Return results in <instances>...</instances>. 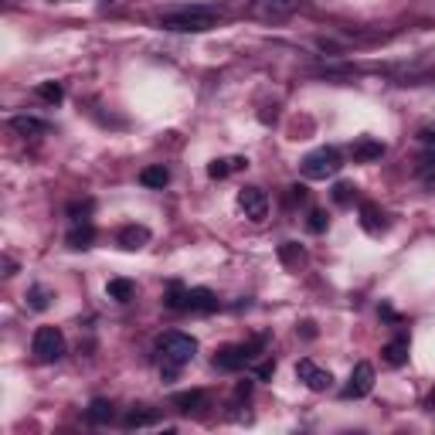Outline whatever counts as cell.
I'll list each match as a JSON object with an SVG mask.
<instances>
[{
  "mask_svg": "<svg viewBox=\"0 0 435 435\" xmlns=\"http://www.w3.org/2000/svg\"><path fill=\"white\" fill-rule=\"evenodd\" d=\"M156 354H160V374H163L167 381H174V377L194 361L197 343H194V337H187V334H163L160 343H156Z\"/></svg>",
  "mask_w": 435,
  "mask_h": 435,
  "instance_id": "cell-1",
  "label": "cell"
},
{
  "mask_svg": "<svg viewBox=\"0 0 435 435\" xmlns=\"http://www.w3.org/2000/svg\"><path fill=\"white\" fill-rule=\"evenodd\" d=\"M160 28L177 34H204L218 28V14L208 7H184V10H174V14H163L160 17Z\"/></svg>",
  "mask_w": 435,
  "mask_h": 435,
  "instance_id": "cell-2",
  "label": "cell"
},
{
  "mask_svg": "<svg viewBox=\"0 0 435 435\" xmlns=\"http://www.w3.org/2000/svg\"><path fill=\"white\" fill-rule=\"evenodd\" d=\"M340 167H343L340 150L320 147V150L306 154V160H303V177H310V181H327V177L340 174Z\"/></svg>",
  "mask_w": 435,
  "mask_h": 435,
  "instance_id": "cell-3",
  "label": "cell"
},
{
  "mask_svg": "<svg viewBox=\"0 0 435 435\" xmlns=\"http://www.w3.org/2000/svg\"><path fill=\"white\" fill-rule=\"evenodd\" d=\"M262 347H265L262 337L252 340V343H231V347H221V350L215 354V368L218 371H242L245 364H252V361L258 357Z\"/></svg>",
  "mask_w": 435,
  "mask_h": 435,
  "instance_id": "cell-4",
  "label": "cell"
},
{
  "mask_svg": "<svg viewBox=\"0 0 435 435\" xmlns=\"http://www.w3.org/2000/svg\"><path fill=\"white\" fill-rule=\"evenodd\" d=\"M31 350L38 361L51 364V361H62L65 357V334L58 327H38L34 330V340H31Z\"/></svg>",
  "mask_w": 435,
  "mask_h": 435,
  "instance_id": "cell-5",
  "label": "cell"
},
{
  "mask_svg": "<svg viewBox=\"0 0 435 435\" xmlns=\"http://www.w3.org/2000/svg\"><path fill=\"white\" fill-rule=\"evenodd\" d=\"M238 208H242V215L249 218V221H265V215H269V197H265L262 187H242V190H238Z\"/></svg>",
  "mask_w": 435,
  "mask_h": 435,
  "instance_id": "cell-6",
  "label": "cell"
},
{
  "mask_svg": "<svg viewBox=\"0 0 435 435\" xmlns=\"http://www.w3.org/2000/svg\"><path fill=\"white\" fill-rule=\"evenodd\" d=\"M296 7L299 0H252V14L262 21H286Z\"/></svg>",
  "mask_w": 435,
  "mask_h": 435,
  "instance_id": "cell-7",
  "label": "cell"
},
{
  "mask_svg": "<svg viewBox=\"0 0 435 435\" xmlns=\"http://www.w3.org/2000/svg\"><path fill=\"white\" fill-rule=\"evenodd\" d=\"M371 388H374V368L368 361H361L350 371V384L343 388V398H364V395H371Z\"/></svg>",
  "mask_w": 435,
  "mask_h": 435,
  "instance_id": "cell-8",
  "label": "cell"
},
{
  "mask_svg": "<svg viewBox=\"0 0 435 435\" xmlns=\"http://www.w3.org/2000/svg\"><path fill=\"white\" fill-rule=\"evenodd\" d=\"M296 377L310 388V391H327L330 384H334V377H330V371H323V368H316L310 357L306 361H299L296 364Z\"/></svg>",
  "mask_w": 435,
  "mask_h": 435,
  "instance_id": "cell-9",
  "label": "cell"
},
{
  "mask_svg": "<svg viewBox=\"0 0 435 435\" xmlns=\"http://www.w3.org/2000/svg\"><path fill=\"white\" fill-rule=\"evenodd\" d=\"M350 156H354L357 163H374V160L384 156V143H381V140H371V136H361V140H354Z\"/></svg>",
  "mask_w": 435,
  "mask_h": 435,
  "instance_id": "cell-10",
  "label": "cell"
},
{
  "mask_svg": "<svg viewBox=\"0 0 435 435\" xmlns=\"http://www.w3.org/2000/svg\"><path fill=\"white\" fill-rule=\"evenodd\" d=\"M187 310L190 313H211L218 310V296L211 293V289H187Z\"/></svg>",
  "mask_w": 435,
  "mask_h": 435,
  "instance_id": "cell-11",
  "label": "cell"
},
{
  "mask_svg": "<svg viewBox=\"0 0 435 435\" xmlns=\"http://www.w3.org/2000/svg\"><path fill=\"white\" fill-rule=\"evenodd\" d=\"M408 347H411V340H408V334H398L395 340L384 343V361L391 364V368H402L404 361H408Z\"/></svg>",
  "mask_w": 435,
  "mask_h": 435,
  "instance_id": "cell-12",
  "label": "cell"
},
{
  "mask_svg": "<svg viewBox=\"0 0 435 435\" xmlns=\"http://www.w3.org/2000/svg\"><path fill=\"white\" fill-rule=\"evenodd\" d=\"M150 242V228H143V224H126V228H120V245L123 249H143Z\"/></svg>",
  "mask_w": 435,
  "mask_h": 435,
  "instance_id": "cell-13",
  "label": "cell"
},
{
  "mask_svg": "<svg viewBox=\"0 0 435 435\" xmlns=\"http://www.w3.org/2000/svg\"><path fill=\"white\" fill-rule=\"evenodd\" d=\"M123 425L126 429H154V425H160V411H154V408H133L123 418Z\"/></svg>",
  "mask_w": 435,
  "mask_h": 435,
  "instance_id": "cell-14",
  "label": "cell"
},
{
  "mask_svg": "<svg viewBox=\"0 0 435 435\" xmlns=\"http://www.w3.org/2000/svg\"><path fill=\"white\" fill-rule=\"evenodd\" d=\"M170 402H174V408H177V411L190 415V411H201V408H208V395H204V391H181V395H174Z\"/></svg>",
  "mask_w": 435,
  "mask_h": 435,
  "instance_id": "cell-15",
  "label": "cell"
},
{
  "mask_svg": "<svg viewBox=\"0 0 435 435\" xmlns=\"http://www.w3.org/2000/svg\"><path fill=\"white\" fill-rule=\"evenodd\" d=\"M92 238H95V228L89 221H75V228L68 231V245H72V249H89Z\"/></svg>",
  "mask_w": 435,
  "mask_h": 435,
  "instance_id": "cell-16",
  "label": "cell"
},
{
  "mask_svg": "<svg viewBox=\"0 0 435 435\" xmlns=\"http://www.w3.org/2000/svg\"><path fill=\"white\" fill-rule=\"evenodd\" d=\"M10 129H14L17 136H41V133H48V126L41 123V120H34V116H14V120H10Z\"/></svg>",
  "mask_w": 435,
  "mask_h": 435,
  "instance_id": "cell-17",
  "label": "cell"
},
{
  "mask_svg": "<svg viewBox=\"0 0 435 435\" xmlns=\"http://www.w3.org/2000/svg\"><path fill=\"white\" fill-rule=\"evenodd\" d=\"M85 418H89L92 425H109V422H113V404L95 398V402L85 408Z\"/></svg>",
  "mask_w": 435,
  "mask_h": 435,
  "instance_id": "cell-18",
  "label": "cell"
},
{
  "mask_svg": "<svg viewBox=\"0 0 435 435\" xmlns=\"http://www.w3.org/2000/svg\"><path fill=\"white\" fill-rule=\"evenodd\" d=\"M106 293L113 296V299H120V303H129L133 296H136V286L129 279H113L109 286H106Z\"/></svg>",
  "mask_w": 435,
  "mask_h": 435,
  "instance_id": "cell-19",
  "label": "cell"
},
{
  "mask_svg": "<svg viewBox=\"0 0 435 435\" xmlns=\"http://www.w3.org/2000/svg\"><path fill=\"white\" fill-rule=\"evenodd\" d=\"M381 218H384V215L374 208L371 201H368V204H361V221H364V228H368L371 235H377V231L384 228V221H381Z\"/></svg>",
  "mask_w": 435,
  "mask_h": 435,
  "instance_id": "cell-20",
  "label": "cell"
},
{
  "mask_svg": "<svg viewBox=\"0 0 435 435\" xmlns=\"http://www.w3.org/2000/svg\"><path fill=\"white\" fill-rule=\"evenodd\" d=\"M170 181V174H167V167L160 163V167H147L143 174H140V184L143 187H163Z\"/></svg>",
  "mask_w": 435,
  "mask_h": 435,
  "instance_id": "cell-21",
  "label": "cell"
},
{
  "mask_svg": "<svg viewBox=\"0 0 435 435\" xmlns=\"http://www.w3.org/2000/svg\"><path fill=\"white\" fill-rule=\"evenodd\" d=\"M238 167H245V160H238V156H235V160H215V163L208 167V174L221 181V177H228V174H231V170H238Z\"/></svg>",
  "mask_w": 435,
  "mask_h": 435,
  "instance_id": "cell-22",
  "label": "cell"
},
{
  "mask_svg": "<svg viewBox=\"0 0 435 435\" xmlns=\"http://www.w3.org/2000/svg\"><path fill=\"white\" fill-rule=\"evenodd\" d=\"M167 310H187V289L184 286H170V293H167Z\"/></svg>",
  "mask_w": 435,
  "mask_h": 435,
  "instance_id": "cell-23",
  "label": "cell"
},
{
  "mask_svg": "<svg viewBox=\"0 0 435 435\" xmlns=\"http://www.w3.org/2000/svg\"><path fill=\"white\" fill-rule=\"evenodd\" d=\"M38 95L44 99V102H62V85L58 82H44V85H38Z\"/></svg>",
  "mask_w": 435,
  "mask_h": 435,
  "instance_id": "cell-24",
  "label": "cell"
},
{
  "mask_svg": "<svg viewBox=\"0 0 435 435\" xmlns=\"http://www.w3.org/2000/svg\"><path fill=\"white\" fill-rule=\"evenodd\" d=\"M28 306H31V310H48V293H44L41 286H34L31 293H28Z\"/></svg>",
  "mask_w": 435,
  "mask_h": 435,
  "instance_id": "cell-25",
  "label": "cell"
},
{
  "mask_svg": "<svg viewBox=\"0 0 435 435\" xmlns=\"http://www.w3.org/2000/svg\"><path fill=\"white\" fill-rule=\"evenodd\" d=\"M89 211H92V201H85V204H68V215L75 218V221H89Z\"/></svg>",
  "mask_w": 435,
  "mask_h": 435,
  "instance_id": "cell-26",
  "label": "cell"
},
{
  "mask_svg": "<svg viewBox=\"0 0 435 435\" xmlns=\"http://www.w3.org/2000/svg\"><path fill=\"white\" fill-rule=\"evenodd\" d=\"M350 197H354V187H350V184H337V187H334V201H337V204H350Z\"/></svg>",
  "mask_w": 435,
  "mask_h": 435,
  "instance_id": "cell-27",
  "label": "cell"
},
{
  "mask_svg": "<svg viewBox=\"0 0 435 435\" xmlns=\"http://www.w3.org/2000/svg\"><path fill=\"white\" fill-rule=\"evenodd\" d=\"M323 228H327V215H323V211H313V215H310V231L320 235Z\"/></svg>",
  "mask_w": 435,
  "mask_h": 435,
  "instance_id": "cell-28",
  "label": "cell"
},
{
  "mask_svg": "<svg viewBox=\"0 0 435 435\" xmlns=\"http://www.w3.org/2000/svg\"><path fill=\"white\" fill-rule=\"evenodd\" d=\"M272 371H276V364H272V361H265V364H258V368H255L258 377H272Z\"/></svg>",
  "mask_w": 435,
  "mask_h": 435,
  "instance_id": "cell-29",
  "label": "cell"
},
{
  "mask_svg": "<svg viewBox=\"0 0 435 435\" xmlns=\"http://www.w3.org/2000/svg\"><path fill=\"white\" fill-rule=\"evenodd\" d=\"M429 404H432V408H435V391H432V395H429Z\"/></svg>",
  "mask_w": 435,
  "mask_h": 435,
  "instance_id": "cell-30",
  "label": "cell"
}]
</instances>
